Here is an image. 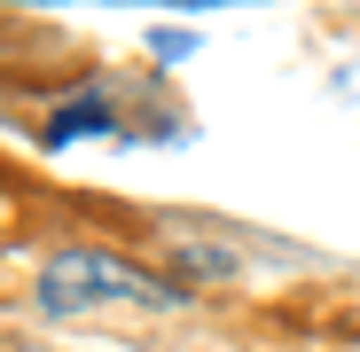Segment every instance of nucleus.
<instances>
[{
	"mask_svg": "<svg viewBox=\"0 0 360 352\" xmlns=\"http://www.w3.org/2000/svg\"><path fill=\"white\" fill-rule=\"evenodd\" d=\"M39 306L55 321L94 313V306H180V282L141 274V266H126L117 251H55L47 274H39Z\"/></svg>",
	"mask_w": 360,
	"mask_h": 352,
	"instance_id": "nucleus-1",
	"label": "nucleus"
},
{
	"mask_svg": "<svg viewBox=\"0 0 360 352\" xmlns=\"http://www.w3.org/2000/svg\"><path fill=\"white\" fill-rule=\"evenodd\" d=\"M79 133H117V117H110V102H102V94H79L71 110H55V117H47V141H55V149L79 141Z\"/></svg>",
	"mask_w": 360,
	"mask_h": 352,
	"instance_id": "nucleus-2",
	"label": "nucleus"
},
{
	"mask_svg": "<svg viewBox=\"0 0 360 352\" xmlns=\"http://www.w3.org/2000/svg\"><path fill=\"white\" fill-rule=\"evenodd\" d=\"M149 47H157V55H165V63H172V55H188V47H196V39H188V32H157V39H149Z\"/></svg>",
	"mask_w": 360,
	"mask_h": 352,
	"instance_id": "nucleus-3",
	"label": "nucleus"
}]
</instances>
